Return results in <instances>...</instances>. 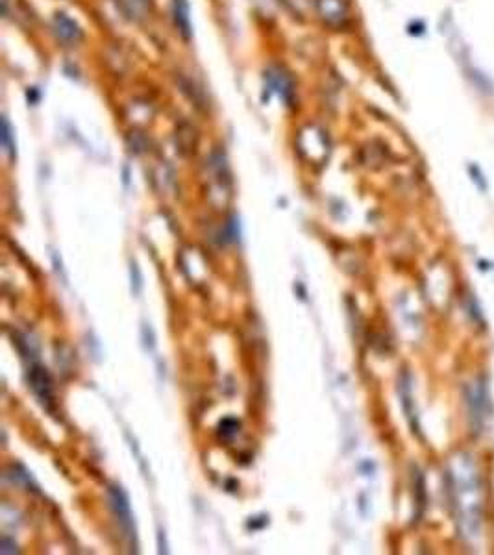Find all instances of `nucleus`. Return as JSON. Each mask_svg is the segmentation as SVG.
Segmentation results:
<instances>
[{"label": "nucleus", "mask_w": 494, "mask_h": 555, "mask_svg": "<svg viewBox=\"0 0 494 555\" xmlns=\"http://www.w3.org/2000/svg\"><path fill=\"white\" fill-rule=\"evenodd\" d=\"M317 6L318 15L328 26H343L348 17L344 0H318Z\"/></svg>", "instance_id": "1"}, {"label": "nucleus", "mask_w": 494, "mask_h": 555, "mask_svg": "<svg viewBox=\"0 0 494 555\" xmlns=\"http://www.w3.org/2000/svg\"><path fill=\"white\" fill-rule=\"evenodd\" d=\"M109 496H111V506L117 513L118 520L124 524V526H132V515H130V503L128 498L121 491V487H111L109 489Z\"/></svg>", "instance_id": "2"}, {"label": "nucleus", "mask_w": 494, "mask_h": 555, "mask_svg": "<svg viewBox=\"0 0 494 555\" xmlns=\"http://www.w3.org/2000/svg\"><path fill=\"white\" fill-rule=\"evenodd\" d=\"M30 385H32L33 393L41 398V402L50 400V382L45 368L32 367V370H30Z\"/></svg>", "instance_id": "3"}, {"label": "nucleus", "mask_w": 494, "mask_h": 555, "mask_svg": "<svg viewBox=\"0 0 494 555\" xmlns=\"http://www.w3.org/2000/svg\"><path fill=\"white\" fill-rule=\"evenodd\" d=\"M56 32H58V38L61 41H67V43H72V41L76 43L78 36H80L78 26L70 19H67L63 13H58V17H56Z\"/></svg>", "instance_id": "4"}, {"label": "nucleus", "mask_w": 494, "mask_h": 555, "mask_svg": "<svg viewBox=\"0 0 494 555\" xmlns=\"http://www.w3.org/2000/svg\"><path fill=\"white\" fill-rule=\"evenodd\" d=\"M2 143H4V150L10 154V157H13V145H11V134H10V124L4 119V126H2Z\"/></svg>", "instance_id": "5"}, {"label": "nucleus", "mask_w": 494, "mask_h": 555, "mask_svg": "<svg viewBox=\"0 0 494 555\" xmlns=\"http://www.w3.org/2000/svg\"><path fill=\"white\" fill-rule=\"evenodd\" d=\"M132 291H134L135 295H139L141 292V274L135 263H132Z\"/></svg>", "instance_id": "6"}, {"label": "nucleus", "mask_w": 494, "mask_h": 555, "mask_svg": "<svg viewBox=\"0 0 494 555\" xmlns=\"http://www.w3.org/2000/svg\"><path fill=\"white\" fill-rule=\"evenodd\" d=\"M0 552H2V554H17L19 550H17V546L13 545L8 537H4V539H2V548H0Z\"/></svg>", "instance_id": "7"}]
</instances>
